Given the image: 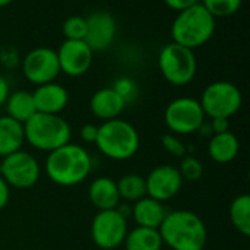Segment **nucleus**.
Instances as JSON below:
<instances>
[{
    "mask_svg": "<svg viewBox=\"0 0 250 250\" xmlns=\"http://www.w3.org/2000/svg\"><path fill=\"white\" fill-rule=\"evenodd\" d=\"M86 19V35L85 42L89 45L92 51H104L107 50L117 32V22L114 16L105 10L92 12Z\"/></svg>",
    "mask_w": 250,
    "mask_h": 250,
    "instance_id": "nucleus-14",
    "label": "nucleus"
},
{
    "mask_svg": "<svg viewBox=\"0 0 250 250\" xmlns=\"http://www.w3.org/2000/svg\"><path fill=\"white\" fill-rule=\"evenodd\" d=\"M13 0H0V7H4V6H7V4H10Z\"/></svg>",
    "mask_w": 250,
    "mask_h": 250,
    "instance_id": "nucleus-35",
    "label": "nucleus"
},
{
    "mask_svg": "<svg viewBox=\"0 0 250 250\" xmlns=\"http://www.w3.org/2000/svg\"><path fill=\"white\" fill-rule=\"evenodd\" d=\"M126 107V101L113 89V88H101L91 97L89 108L91 113L100 120H113L119 119L122 111Z\"/></svg>",
    "mask_w": 250,
    "mask_h": 250,
    "instance_id": "nucleus-16",
    "label": "nucleus"
},
{
    "mask_svg": "<svg viewBox=\"0 0 250 250\" xmlns=\"http://www.w3.org/2000/svg\"><path fill=\"white\" fill-rule=\"evenodd\" d=\"M158 231L163 243L171 250H204L208 242L204 220L188 209L167 212Z\"/></svg>",
    "mask_w": 250,
    "mask_h": 250,
    "instance_id": "nucleus-1",
    "label": "nucleus"
},
{
    "mask_svg": "<svg viewBox=\"0 0 250 250\" xmlns=\"http://www.w3.org/2000/svg\"><path fill=\"white\" fill-rule=\"evenodd\" d=\"M215 32V18L196 3L182 12H177L171 25L173 42L195 50L207 44Z\"/></svg>",
    "mask_w": 250,
    "mask_h": 250,
    "instance_id": "nucleus-3",
    "label": "nucleus"
},
{
    "mask_svg": "<svg viewBox=\"0 0 250 250\" xmlns=\"http://www.w3.org/2000/svg\"><path fill=\"white\" fill-rule=\"evenodd\" d=\"M95 145L107 158L126 161L136 155L141 138L133 125L122 119H113L98 126Z\"/></svg>",
    "mask_w": 250,
    "mask_h": 250,
    "instance_id": "nucleus-4",
    "label": "nucleus"
},
{
    "mask_svg": "<svg viewBox=\"0 0 250 250\" xmlns=\"http://www.w3.org/2000/svg\"><path fill=\"white\" fill-rule=\"evenodd\" d=\"M164 122L173 133L189 135L199 130L205 122V113L198 100L190 97H180L167 105Z\"/></svg>",
    "mask_w": 250,
    "mask_h": 250,
    "instance_id": "nucleus-9",
    "label": "nucleus"
},
{
    "mask_svg": "<svg viewBox=\"0 0 250 250\" xmlns=\"http://www.w3.org/2000/svg\"><path fill=\"white\" fill-rule=\"evenodd\" d=\"M164 3H166L170 9H173V10H176V12H182V10L190 7V6L199 3V0H164Z\"/></svg>",
    "mask_w": 250,
    "mask_h": 250,
    "instance_id": "nucleus-31",
    "label": "nucleus"
},
{
    "mask_svg": "<svg viewBox=\"0 0 250 250\" xmlns=\"http://www.w3.org/2000/svg\"><path fill=\"white\" fill-rule=\"evenodd\" d=\"M23 76L34 85L54 82L60 73L57 53L48 47H38L31 50L22 62Z\"/></svg>",
    "mask_w": 250,
    "mask_h": 250,
    "instance_id": "nucleus-11",
    "label": "nucleus"
},
{
    "mask_svg": "<svg viewBox=\"0 0 250 250\" xmlns=\"http://www.w3.org/2000/svg\"><path fill=\"white\" fill-rule=\"evenodd\" d=\"M177 168H179V173L183 180L198 182L204 176V166L201 164V161L198 158H195L192 155H185Z\"/></svg>",
    "mask_w": 250,
    "mask_h": 250,
    "instance_id": "nucleus-26",
    "label": "nucleus"
},
{
    "mask_svg": "<svg viewBox=\"0 0 250 250\" xmlns=\"http://www.w3.org/2000/svg\"><path fill=\"white\" fill-rule=\"evenodd\" d=\"M25 144L23 125L9 116L0 117V157L21 151Z\"/></svg>",
    "mask_w": 250,
    "mask_h": 250,
    "instance_id": "nucleus-20",
    "label": "nucleus"
},
{
    "mask_svg": "<svg viewBox=\"0 0 250 250\" xmlns=\"http://www.w3.org/2000/svg\"><path fill=\"white\" fill-rule=\"evenodd\" d=\"M113 89L126 101V104H127L129 101L135 100L136 91H138L135 82H133L132 79H129V78H120V79H117V82L114 83Z\"/></svg>",
    "mask_w": 250,
    "mask_h": 250,
    "instance_id": "nucleus-29",
    "label": "nucleus"
},
{
    "mask_svg": "<svg viewBox=\"0 0 250 250\" xmlns=\"http://www.w3.org/2000/svg\"><path fill=\"white\" fill-rule=\"evenodd\" d=\"M88 198L98 211L116 209L120 205L117 185L110 177H97L88 188Z\"/></svg>",
    "mask_w": 250,
    "mask_h": 250,
    "instance_id": "nucleus-18",
    "label": "nucleus"
},
{
    "mask_svg": "<svg viewBox=\"0 0 250 250\" xmlns=\"http://www.w3.org/2000/svg\"><path fill=\"white\" fill-rule=\"evenodd\" d=\"M25 142L38 151L51 152L70 142V125L59 114L35 113L23 123Z\"/></svg>",
    "mask_w": 250,
    "mask_h": 250,
    "instance_id": "nucleus-5",
    "label": "nucleus"
},
{
    "mask_svg": "<svg viewBox=\"0 0 250 250\" xmlns=\"http://www.w3.org/2000/svg\"><path fill=\"white\" fill-rule=\"evenodd\" d=\"M161 145L163 148L173 157H177V158H183L188 152L186 149V145L180 141V138H177L176 135L173 133H166L161 136Z\"/></svg>",
    "mask_w": 250,
    "mask_h": 250,
    "instance_id": "nucleus-28",
    "label": "nucleus"
},
{
    "mask_svg": "<svg viewBox=\"0 0 250 250\" xmlns=\"http://www.w3.org/2000/svg\"><path fill=\"white\" fill-rule=\"evenodd\" d=\"M4 104H6V111H7L6 116L15 119L16 122H19L22 125L25 122H28L37 113L32 92L23 91V89L9 94Z\"/></svg>",
    "mask_w": 250,
    "mask_h": 250,
    "instance_id": "nucleus-21",
    "label": "nucleus"
},
{
    "mask_svg": "<svg viewBox=\"0 0 250 250\" xmlns=\"http://www.w3.org/2000/svg\"><path fill=\"white\" fill-rule=\"evenodd\" d=\"M44 170L53 183L72 188L86 180L92 170V158L83 146L69 142L48 152Z\"/></svg>",
    "mask_w": 250,
    "mask_h": 250,
    "instance_id": "nucleus-2",
    "label": "nucleus"
},
{
    "mask_svg": "<svg viewBox=\"0 0 250 250\" xmlns=\"http://www.w3.org/2000/svg\"><path fill=\"white\" fill-rule=\"evenodd\" d=\"M41 167L37 158L26 151H16L3 158L0 164V176L4 182L16 189H29L38 180Z\"/></svg>",
    "mask_w": 250,
    "mask_h": 250,
    "instance_id": "nucleus-10",
    "label": "nucleus"
},
{
    "mask_svg": "<svg viewBox=\"0 0 250 250\" xmlns=\"http://www.w3.org/2000/svg\"><path fill=\"white\" fill-rule=\"evenodd\" d=\"M32 98L37 113L60 114L69 103V92L64 86L56 82H48L38 85L32 92Z\"/></svg>",
    "mask_w": 250,
    "mask_h": 250,
    "instance_id": "nucleus-15",
    "label": "nucleus"
},
{
    "mask_svg": "<svg viewBox=\"0 0 250 250\" xmlns=\"http://www.w3.org/2000/svg\"><path fill=\"white\" fill-rule=\"evenodd\" d=\"M240 142L230 130L224 133H214L208 144V154L212 161L218 164H229L239 155Z\"/></svg>",
    "mask_w": 250,
    "mask_h": 250,
    "instance_id": "nucleus-19",
    "label": "nucleus"
},
{
    "mask_svg": "<svg viewBox=\"0 0 250 250\" xmlns=\"http://www.w3.org/2000/svg\"><path fill=\"white\" fill-rule=\"evenodd\" d=\"M127 231V218L117 208L98 211L91 223V239L100 249H117L123 245Z\"/></svg>",
    "mask_w": 250,
    "mask_h": 250,
    "instance_id": "nucleus-8",
    "label": "nucleus"
},
{
    "mask_svg": "<svg viewBox=\"0 0 250 250\" xmlns=\"http://www.w3.org/2000/svg\"><path fill=\"white\" fill-rule=\"evenodd\" d=\"M116 185L120 199L126 202L135 204L136 201L146 196V182L145 177L141 174H135V173L125 174L123 177L119 179V182H116Z\"/></svg>",
    "mask_w": 250,
    "mask_h": 250,
    "instance_id": "nucleus-23",
    "label": "nucleus"
},
{
    "mask_svg": "<svg viewBox=\"0 0 250 250\" xmlns=\"http://www.w3.org/2000/svg\"><path fill=\"white\" fill-rule=\"evenodd\" d=\"M56 53L60 72L73 78L82 76L88 72L94 56V51L83 40H66Z\"/></svg>",
    "mask_w": 250,
    "mask_h": 250,
    "instance_id": "nucleus-13",
    "label": "nucleus"
},
{
    "mask_svg": "<svg viewBox=\"0 0 250 250\" xmlns=\"http://www.w3.org/2000/svg\"><path fill=\"white\" fill-rule=\"evenodd\" d=\"M243 0H202V6L214 16L224 18L237 13L242 7Z\"/></svg>",
    "mask_w": 250,
    "mask_h": 250,
    "instance_id": "nucleus-25",
    "label": "nucleus"
},
{
    "mask_svg": "<svg viewBox=\"0 0 250 250\" xmlns=\"http://www.w3.org/2000/svg\"><path fill=\"white\" fill-rule=\"evenodd\" d=\"M158 67L168 83L185 86L195 79L198 62L193 50L177 42H170L158 54Z\"/></svg>",
    "mask_w": 250,
    "mask_h": 250,
    "instance_id": "nucleus-6",
    "label": "nucleus"
},
{
    "mask_svg": "<svg viewBox=\"0 0 250 250\" xmlns=\"http://www.w3.org/2000/svg\"><path fill=\"white\" fill-rule=\"evenodd\" d=\"M167 212L168 211L166 209L163 202H160L154 198L145 196L133 204L130 215L133 217L138 227L158 230L160 226L163 224Z\"/></svg>",
    "mask_w": 250,
    "mask_h": 250,
    "instance_id": "nucleus-17",
    "label": "nucleus"
},
{
    "mask_svg": "<svg viewBox=\"0 0 250 250\" xmlns=\"http://www.w3.org/2000/svg\"><path fill=\"white\" fill-rule=\"evenodd\" d=\"M123 245L126 250H161L164 246L160 231L146 227H136L127 231Z\"/></svg>",
    "mask_w": 250,
    "mask_h": 250,
    "instance_id": "nucleus-22",
    "label": "nucleus"
},
{
    "mask_svg": "<svg viewBox=\"0 0 250 250\" xmlns=\"http://www.w3.org/2000/svg\"><path fill=\"white\" fill-rule=\"evenodd\" d=\"M9 198H10V186L0 176V211L7 205Z\"/></svg>",
    "mask_w": 250,
    "mask_h": 250,
    "instance_id": "nucleus-32",
    "label": "nucleus"
},
{
    "mask_svg": "<svg viewBox=\"0 0 250 250\" xmlns=\"http://www.w3.org/2000/svg\"><path fill=\"white\" fill-rule=\"evenodd\" d=\"M199 103L209 119H230L240 110L243 95L234 83L217 81L204 89Z\"/></svg>",
    "mask_w": 250,
    "mask_h": 250,
    "instance_id": "nucleus-7",
    "label": "nucleus"
},
{
    "mask_svg": "<svg viewBox=\"0 0 250 250\" xmlns=\"http://www.w3.org/2000/svg\"><path fill=\"white\" fill-rule=\"evenodd\" d=\"M230 220L234 229L243 236L250 234V196L243 193L233 199L230 205Z\"/></svg>",
    "mask_w": 250,
    "mask_h": 250,
    "instance_id": "nucleus-24",
    "label": "nucleus"
},
{
    "mask_svg": "<svg viewBox=\"0 0 250 250\" xmlns=\"http://www.w3.org/2000/svg\"><path fill=\"white\" fill-rule=\"evenodd\" d=\"M146 182V196L154 198L160 202H167L173 199L183 186V179L179 168L174 166L163 164L149 171L145 177Z\"/></svg>",
    "mask_w": 250,
    "mask_h": 250,
    "instance_id": "nucleus-12",
    "label": "nucleus"
},
{
    "mask_svg": "<svg viewBox=\"0 0 250 250\" xmlns=\"http://www.w3.org/2000/svg\"><path fill=\"white\" fill-rule=\"evenodd\" d=\"M9 94H10V91H9V83H7V81L0 75V107L6 103Z\"/></svg>",
    "mask_w": 250,
    "mask_h": 250,
    "instance_id": "nucleus-34",
    "label": "nucleus"
},
{
    "mask_svg": "<svg viewBox=\"0 0 250 250\" xmlns=\"http://www.w3.org/2000/svg\"><path fill=\"white\" fill-rule=\"evenodd\" d=\"M97 133H98V126H95V125H92V123L83 125V126L81 127V130H79L81 139H82L85 144H95Z\"/></svg>",
    "mask_w": 250,
    "mask_h": 250,
    "instance_id": "nucleus-30",
    "label": "nucleus"
},
{
    "mask_svg": "<svg viewBox=\"0 0 250 250\" xmlns=\"http://www.w3.org/2000/svg\"><path fill=\"white\" fill-rule=\"evenodd\" d=\"M211 129L214 133H224L229 130V119H211Z\"/></svg>",
    "mask_w": 250,
    "mask_h": 250,
    "instance_id": "nucleus-33",
    "label": "nucleus"
},
{
    "mask_svg": "<svg viewBox=\"0 0 250 250\" xmlns=\"http://www.w3.org/2000/svg\"><path fill=\"white\" fill-rule=\"evenodd\" d=\"M63 34L66 40H85L86 19L82 16H70L63 22Z\"/></svg>",
    "mask_w": 250,
    "mask_h": 250,
    "instance_id": "nucleus-27",
    "label": "nucleus"
}]
</instances>
